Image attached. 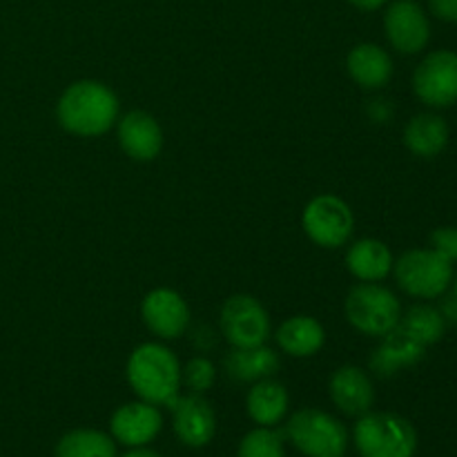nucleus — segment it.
<instances>
[{
    "label": "nucleus",
    "instance_id": "nucleus-1",
    "mask_svg": "<svg viewBox=\"0 0 457 457\" xmlns=\"http://www.w3.org/2000/svg\"><path fill=\"white\" fill-rule=\"evenodd\" d=\"M56 119L74 137H101L119 120V98L101 80H76L58 98Z\"/></svg>",
    "mask_w": 457,
    "mask_h": 457
},
{
    "label": "nucleus",
    "instance_id": "nucleus-2",
    "mask_svg": "<svg viewBox=\"0 0 457 457\" xmlns=\"http://www.w3.org/2000/svg\"><path fill=\"white\" fill-rule=\"evenodd\" d=\"M125 375L134 395L147 404L170 409L181 395V364L177 355L159 342H145L134 348Z\"/></svg>",
    "mask_w": 457,
    "mask_h": 457
},
{
    "label": "nucleus",
    "instance_id": "nucleus-3",
    "mask_svg": "<svg viewBox=\"0 0 457 457\" xmlns=\"http://www.w3.org/2000/svg\"><path fill=\"white\" fill-rule=\"evenodd\" d=\"M344 312L357 333L379 339L400 326L402 303L379 281H360L348 290Z\"/></svg>",
    "mask_w": 457,
    "mask_h": 457
},
{
    "label": "nucleus",
    "instance_id": "nucleus-4",
    "mask_svg": "<svg viewBox=\"0 0 457 457\" xmlns=\"http://www.w3.org/2000/svg\"><path fill=\"white\" fill-rule=\"evenodd\" d=\"M353 442L361 457H413L418 433L413 424L397 413H369L357 418Z\"/></svg>",
    "mask_w": 457,
    "mask_h": 457
},
{
    "label": "nucleus",
    "instance_id": "nucleus-5",
    "mask_svg": "<svg viewBox=\"0 0 457 457\" xmlns=\"http://www.w3.org/2000/svg\"><path fill=\"white\" fill-rule=\"evenodd\" d=\"M284 436L306 457H344L351 442L348 428L320 409H302L290 415Z\"/></svg>",
    "mask_w": 457,
    "mask_h": 457
},
{
    "label": "nucleus",
    "instance_id": "nucleus-6",
    "mask_svg": "<svg viewBox=\"0 0 457 457\" xmlns=\"http://www.w3.org/2000/svg\"><path fill=\"white\" fill-rule=\"evenodd\" d=\"M397 286L418 299H436L453 284V262L436 248H415L393 263Z\"/></svg>",
    "mask_w": 457,
    "mask_h": 457
},
{
    "label": "nucleus",
    "instance_id": "nucleus-7",
    "mask_svg": "<svg viewBox=\"0 0 457 457\" xmlns=\"http://www.w3.org/2000/svg\"><path fill=\"white\" fill-rule=\"evenodd\" d=\"M302 228L308 239L326 250L342 248L351 241L355 217L351 205L335 195H317L302 212Z\"/></svg>",
    "mask_w": 457,
    "mask_h": 457
},
{
    "label": "nucleus",
    "instance_id": "nucleus-8",
    "mask_svg": "<svg viewBox=\"0 0 457 457\" xmlns=\"http://www.w3.org/2000/svg\"><path fill=\"white\" fill-rule=\"evenodd\" d=\"M221 335L232 348L262 346L270 337V315L253 295H232L219 312Z\"/></svg>",
    "mask_w": 457,
    "mask_h": 457
},
{
    "label": "nucleus",
    "instance_id": "nucleus-9",
    "mask_svg": "<svg viewBox=\"0 0 457 457\" xmlns=\"http://www.w3.org/2000/svg\"><path fill=\"white\" fill-rule=\"evenodd\" d=\"M413 92L424 105L445 110L457 103V54L436 49L422 58L413 74Z\"/></svg>",
    "mask_w": 457,
    "mask_h": 457
},
{
    "label": "nucleus",
    "instance_id": "nucleus-10",
    "mask_svg": "<svg viewBox=\"0 0 457 457\" xmlns=\"http://www.w3.org/2000/svg\"><path fill=\"white\" fill-rule=\"evenodd\" d=\"M384 34L395 52L413 56L431 40V22L415 0H393L384 12Z\"/></svg>",
    "mask_w": 457,
    "mask_h": 457
},
{
    "label": "nucleus",
    "instance_id": "nucleus-11",
    "mask_svg": "<svg viewBox=\"0 0 457 457\" xmlns=\"http://www.w3.org/2000/svg\"><path fill=\"white\" fill-rule=\"evenodd\" d=\"M141 317L147 330L159 339H179L190 326V308L172 288H154L143 297Z\"/></svg>",
    "mask_w": 457,
    "mask_h": 457
},
{
    "label": "nucleus",
    "instance_id": "nucleus-12",
    "mask_svg": "<svg viewBox=\"0 0 457 457\" xmlns=\"http://www.w3.org/2000/svg\"><path fill=\"white\" fill-rule=\"evenodd\" d=\"M163 428V415L159 406L147 404V402L137 400L119 406L112 413L110 433L119 445L137 449V446H147Z\"/></svg>",
    "mask_w": 457,
    "mask_h": 457
},
{
    "label": "nucleus",
    "instance_id": "nucleus-13",
    "mask_svg": "<svg viewBox=\"0 0 457 457\" xmlns=\"http://www.w3.org/2000/svg\"><path fill=\"white\" fill-rule=\"evenodd\" d=\"M172 424L179 440L190 449H201L210 445L217 433V415L212 404L199 393L179 395L172 406Z\"/></svg>",
    "mask_w": 457,
    "mask_h": 457
},
{
    "label": "nucleus",
    "instance_id": "nucleus-14",
    "mask_svg": "<svg viewBox=\"0 0 457 457\" xmlns=\"http://www.w3.org/2000/svg\"><path fill=\"white\" fill-rule=\"evenodd\" d=\"M116 138L120 150L138 163L154 161L163 150V129L159 120L143 110H132L116 120Z\"/></svg>",
    "mask_w": 457,
    "mask_h": 457
},
{
    "label": "nucleus",
    "instance_id": "nucleus-15",
    "mask_svg": "<svg viewBox=\"0 0 457 457\" xmlns=\"http://www.w3.org/2000/svg\"><path fill=\"white\" fill-rule=\"evenodd\" d=\"M328 395L344 415L360 418L373 409L375 388L370 375L360 366H339L328 379Z\"/></svg>",
    "mask_w": 457,
    "mask_h": 457
},
{
    "label": "nucleus",
    "instance_id": "nucleus-16",
    "mask_svg": "<svg viewBox=\"0 0 457 457\" xmlns=\"http://www.w3.org/2000/svg\"><path fill=\"white\" fill-rule=\"evenodd\" d=\"M382 342L378 344L373 353L369 357V366L378 378H393L400 370L411 369V366L420 364L427 355V346L420 344L418 339L411 337L404 328L397 326L395 330H391L388 335L379 337Z\"/></svg>",
    "mask_w": 457,
    "mask_h": 457
},
{
    "label": "nucleus",
    "instance_id": "nucleus-17",
    "mask_svg": "<svg viewBox=\"0 0 457 457\" xmlns=\"http://www.w3.org/2000/svg\"><path fill=\"white\" fill-rule=\"evenodd\" d=\"M346 71L361 89H382L393 79V58L375 43H360L348 52Z\"/></svg>",
    "mask_w": 457,
    "mask_h": 457
},
{
    "label": "nucleus",
    "instance_id": "nucleus-18",
    "mask_svg": "<svg viewBox=\"0 0 457 457\" xmlns=\"http://www.w3.org/2000/svg\"><path fill=\"white\" fill-rule=\"evenodd\" d=\"M275 339L281 353H286L288 357L306 360V357L317 355L324 348L326 330L315 317L293 315L286 321H281V326L275 333Z\"/></svg>",
    "mask_w": 457,
    "mask_h": 457
},
{
    "label": "nucleus",
    "instance_id": "nucleus-19",
    "mask_svg": "<svg viewBox=\"0 0 457 457\" xmlns=\"http://www.w3.org/2000/svg\"><path fill=\"white\" fill-rule=\"evenodd\" d=\"M449 123L440 114L424 112L413 116L404 128V145L420 159H436L449 145Z\"/></svg>",
    "mask_w": 457,
    "mask_h": 457
},
{
    "label": "nucleus",
    "instance_id": "nucleus-20",
    "mask_svg": "<svg viewBox=\"0 0 457 457\" xmlns=\"http://www.w3.org/2000/svg\"><path fill=\"white\" fill-rule=\"evenodd\" d=\"M346 268L360 281H382L393 272V253L379 239H357L346 250Z\"/></svg>",
    "mask_w": 457,
    "mask_h": 457
},
{
    "label": "nucleus",
    "instance_id": "nucleus-21",
    "mask_svg": "<svg viewBox=\"0 0 457 457\" xmlns=\"http://www.w3.org/2000/svg\"><path fill=\"white\" fill-rule=\"evenodd\" d=\"M226 373L239 384H254L259 379L275 378L279 370V355L270 346H248L232 348L223 360Z\"/></svg>",
    "mask_w": 457,
    "mask_h": 457
},
{
    "label": "nucleus",
    "instance_id": "nucleus-22",
    "mask_svg": "<svg viewBox=\"0 0 457 457\" xmlns=\"http://www.w3.org/2000/svg\"><path fill=\"white\" fill-rule=\"evenodd\" d=\"M288 391H286L284 384L272 378L254 382L248 391V397H245V409H248L250 420L259 427H277L288 413Z\"/></svg>",
    "mask_w": 457,
    "mask_h": 457
},
{
    "label": "nucleus",
    "instance_id": "nucleus-23",
    "mask_svg": "<svg viewBox=\"0 0 457 457\" xmlns=\"http://www.w3.org/2000/svg\"><path fill=\"white\" fill-rule=\"evenodd\" d=\"M56 457H119L114 437L96 428H74L56 445Z\"/></svg>",
    "mask_w": 457,
    "mask_h": 457
},
{
    "label": "nucleus",
    "instance_id": "nucleus-24",
    "mask_svg": "<svg viewBox=\"0 0 457 457\" xmlns=\"http://www.w3.org/2000/svg\"><path fill=\"white\" fill-rule=\"evenodd\" d=\"M400 328H404L411 337L418 339L424 346H431L445 337L446 320L437 308L428 306V303H418L402 312Z\"/></svg>",
    "mask_w": 457,
    "mask_h": 457
},
{
    "label": "nucleus",
    "instance_id": "nucleus-25",
    "mask_svg": "<svg viewBox=\"0 0 457 457\" xmlns=\"http://www.w3.org/2000/svg\"><path fill=\"white\" fill-rule=\"evenodd\" d=\"M237 457H286L284 437L268 427L254 428L239 442Z\"/></svg>",
    "mask_w": 457,
    "mask_h": 457
},
{
    "label": "nucleus",
    "instance_id": "nucleus-26",
    "mask_svg": "<svg viewBox=\"0 0 457 457\" xmlns=\"http://www.w3.org/2000/svg\"><path fill=\"white\" fill-rule=\"evenodd\" d=\"M217 382V369L208 357H192L186 366H181V386L190 393H208Z\"/></svg>",
    "mask_w": 457,
    "mask_h": 457
},
{
    "label": "nucleus",
    "instance_id": "nucleus-27",
    "mask_svg": "<svg viewBox=\"0 0 457 457\" xmlns=\"http://www.w3.org/2000/svg\"><path fill=\"white\" fill-rule=\"evenodd\" d=\"M431 244L433 248L440 250L451 262H457V226L437 228L431 235Z\"/></svg>",
    "mask_w": 457,
    "mask_h": 457
},
{
    "label": "nucleus",
    "instance_id": "nucleus-28",
    "mask_svg": "<svg viewBox=\"0 0 457 457\" xmlns=\"http://www.w3.org/2000/svg\"><path fill=\"white\" fill-rule=\"evenodd\" d=\"M428 9L437 21L457 25V0H428Z\"/></svg>",
    "mask_w": 457,
    "mask_h": 457
},
{
    "label": "nucleus",
    "instance_id": "nucleus-29",
    "mask_svg": "<svg viewBox=\"0 0 457 457\" xmlns=\"http://www.w3.org/2000/svg\"><path fill=\"white\" fill-rule=\"evenodd\" d=\"M348 3L360 12H378L384 4H388V0H348Z\"/></svg>",
    "mask_w": 457,
    "mask_h": 457
},
{
    "label": "nucleus",
    "instance_id": "nucleus-30",
    "mask_svg": "<svg viewBox=\"0 0 457 457\" xmlns=\"http://www.w3.org/2000/svg\"><path fill=\"white\" fill-rule=\"evenodd\" d=\"M442 315H445L446 321H457V299L453 297L451 302L445 303V308H442Z\"/></svg>",
    "mask_w": 457,
    "mask_h": 457
},
{
    "label": "nucleus",
    "instance_id": "nucleus-31",
    "mask_svg": "<svg viewBox=\"0 0 457 457\" xmlns=\"http://www.w3.org/2000/svg\"><path fill=\"white\" fill-rule=\"evenodd\" d=\"M120 457H163V455H159L156 451H152V449H145V446H137V449H129L128 453L120 455Z\"/></svg>",
    "mask_w": 457,
    "mask_h": 457
},
{
    "label": "nucleus",
    "instance_id": "nucleus-32",
    "mask_svg": "<svg viewBox=\"0 0 457 457\" xmlns=\"http://www.w3.org/2000/svg\"><path fill=\"white\" fill-rule=\"evenodd\" d=\"M453 297L457 299V277H455V281H453Z\"/></svg>",
    "mask_w": 457,
    "mask_h": 457
}]
</instances>
